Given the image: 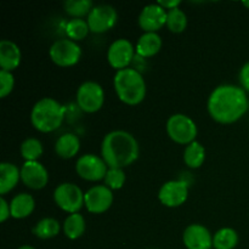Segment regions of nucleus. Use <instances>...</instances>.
Wrapping results in <instances>:
<instances>
[{"instance_id":"obj_1","label":"nucleus","mask_w":249,"mask_h":249,"mask_svg":"<svg viewBox=\"0 0 249 249\" xmlns=\"http://www.w3.org/2000/svg\"><path fill=\"white\" fill-rule=\"evenodd\" d=\"M207 108L209 116L215 122L232 124L249 111V97L238 85H219L209 95Z\"/></svg>"},{"instance_id":"obj_2","label":"nucleus","mask_w":249,"mask_h":249,"mask_svg":"<svg viewBox=\"0 0 249 249\" xmlns=\"http://www.w3.org/2000/svg\"><path fill=\"white\" fill-rule=\"evenodd\" d=\"M140 155L139 142L125 130L106 134L101 143V157L108 168H124L133 164Z\"/></svg>"},{"instance_id":"obj_3","label":"nucleus","mask_w":249,"mask_h":249,"mask_svg":"<svg viewBox=\"0 0 249 249\" xmlns=\"http://www.w3.org/2000/svg\"><path fill=\"white\" fill-rule=\"evenodd\" d=\"M113 88L117 96L128 106H136L145 100L147 88L145 78L135 68L117 71L113 77Z\"/></svg>"},{"instance_id":"obj_4","label":"nucleus","mask_w":249,"mask_h":249,"mask_svg":"<svg viewBox=\"0 0 249 249\" xmlns=\"http://www.w3.org/2000/svg\"><path fill=\"white\" fill-rule=\"evenodd\" d=\"M66 107L53 97H43L31 111V123L39 133H53L62 125Z\"/></svg>"},{"instance_id":"obj_5","label":"nucleus","mask_w":249,"mask_h":249,"mask_svg":"<svg viewBox=\"0 0 249 249\" xmlns=\"http://www.w3.org/2000/svg\"><path fill=\"white\" fill-rule=\"evenodd\" d=\"M165 129L170 140L185 146L196 141V136L198 134V129L194 119L182 113L170 116L167 121Z\"/></svg>"},{"instance_id":"obj_6","label":"nucleus","mask_w":249,"mask_h":249,"mask_svg":"<svg viewBox=\"0 0 249 249\" xmlns=\"http://www.w3.org/2000/svg\"><path fill=\"white\" fill-rule=\"evenodd\" d=\"M84 195L78 185L73 182H62L53 191V201L61 211L68 214L79 213L84 207Z\"/></svg>"},{"instance_id":"obj_7","label":"nucleus","mask_w":249,"mask_h":249,"mask_svg":"<svg viewBox=\"0 0 249 249\" xmlns=\"http://www.w3.org/2000/svg\"><path fill=\"white\" fill-rule=\"evenodd\" d=\"M77 105L85 113H95L100 111L105 104L104 88L96 82L88 80L79 85L75 95Z\"/></svg>"},{"instance_id":"obj_8","label":"nucleus","mask_w":249,"mask_h":249,"mask_svg":"<svg viewBox=\"0 0 249 249\" xmlns=\"http://www.w3.org/2000/svg\"><path fill=\"white\" fill-rule=\"evenodd\" d=\"M49 56L58 67H72L77 65L82 58V48L77 41L71 39H60L50 46Z\"/></svg>"},{"instance_id":"obj_9","label":"nucleus","mask_w":249,"mask_h":249,"mask_svg":"<svg viewBox=\"0 0 249 249\" xmlns=\"http://www.w3.org/2000/svg\"><path fill=\"white\" fill-rule=\"evenodd\" d=\"M108 170L106 162L94 153H87L78 158L75 163V172L82 178L90 182H96L104 180Z\"/></svg>"},{"instance_id":"obj_10","label":"nucleus","mask_w":249,"mask_h":249,"mask_svg":"<svg viewBox=\"0 0 249 249\" xmlns=\"http://www.w3.org/2000/svg\"><path fill=\"white\" fill-rule=\"evenodd\" d=\"M90 32L95 34H102L108 32L116 26L118 21V14L113 6L107 4L95 5L87 17Z\"/></svg>"},{"instance_id":"obj_11","label":"nucleus","mask_w":249,"mask_h":249,"mask_svg":"<svg viewBox=\"0 0 249 249\" xmlns=\"http://www.w3.org/2000/svg\"><path fill=\"white\" fill-rule=\"evenodd\" d=\"M135 46L130 40L121 38L114 40L107 50V61L109 66L116 71L129 68L130 63L135 57Z\"/></svg>"},{"instance_id":"obj_12","label":"nucleus","mask_w":249,"mask_h":249,"mask_svg":"<svg viewBox=\"0 0 249 249\" xmlns=\"http://www.w3.org/2000/svg\"><path fill=\"white\" fill-rule=\"evenodd\" d=\"M113 192L106 185H95L84 195V207L91 214L106 213L113 204Z\"/></svg>"},{"instance_id":"obj_13","label":"nucleus","mask_w":249,"mask_h":249,"mask_svg":"<svg viewBox=\"0 0 249 249\" xmlns=\"http://www.w3.org/2000/svg\"><path fill=\"white\" fill-rule=\"evenodd\" d=\"M189 198V185L184 180L164 182L158 191V199L168 208H178Z\"/></svg>"},{"instance_id":"obj_14","label":"nucleus","mask_w":249,"mask_h":249,"mask_svg":"<svg viewBox=\"0 0 249 249\" xmlns=\"http://www.w3.org/2000/svg\"><path fill=\"white\" fill-rule=\"evenodd\" d=\"M138 23L145 33H157L167 24V10L158 2L146 5L139 15Z\"/></svg>"},{"instance_id":"obj_15","label":"nucleus","mask_w":249,"mask_h":249,"mask_svg":"<svg viewBox=\"0 0 249 249\" xmlns=\"http://www.w3.org/2000/svg\"><path fill=\"white\" fill-rule=\"evenodd\" d=\"M21 181L31 190H41L48 185L49 172L39 160L24 162L21 167Z\"/></svg>"},{"instance_id":"obj_16","label":"nucleus","mask_w":249,"mask_h":249,"mask_svg":"<svg viewBox=\"0 0 249 249\" xmlns=\"http://www.w3.org/2000/svg\"><path fill=\"white\" fill-rule=\"evenodd\" d=\"M182 242L187 249H212L213 235L206 226L191 224L182 233Z\"/></svg>"},{"instance_id":"obj_17","label":"nucleus","mask_w":249,"mask_h":249,"mask_svg":"<svg viewBox=\"0 0 249 249\" xmlns=\"http://www.w3.org/2000/svg\"><path fill=\"white\" fill-rule=\"evenodd\" d=\"M22 53L16 43L7 39L0 41V67L1 71L12 72L21 65Z\"/></svg>"},{"instance_id":"obj_18","label":"nucleus","mask_w":249,"mask_h":249,"mask_svg":"<svg viewBox=\"0 0 249 249\" xmlns=\"http://www.w3.org/2000/svg\"><path fill=\"white\" fill-rule=\"evenodd\" d=\"M21 180V168L10 162H2L0 164V195L11 192Z\"/></svg>"},{"instance_id":"obj_19","label":"nucleus","mask_w":249,"mask_h":249,"mask_svg":"<svg viewBox=\"0 0 249 249\" xmlns=\"http://www.w3.org/2000/svg\"><path fill=\"white\" fill-rule=\"evenodd\" d=\"M162 45V38L158 33H143L136 43V55L143 58L153 57L160 53Z\"/></svg>"},{"instance_id":"obj_20","label":"nucleus","mask_w":249,"mask_h":249,"mask_svg":"<svg viewBox=\"0 0 249 249\" xmlns=\"http://www.w3.org/2000/svg\"><path fill=\"white\" fill-rule=\"evenodd\" d=\"M80 150V140L75 134L67 133L61 135L55 142V152L62 160L75 157Z\"/></svg>"},{"instance_id":"obj_21","label":"nucleus","mask_w":249,"mask_h":249,"mask_svg":"<svg viewBox=\"0 0 249 249\" xmlns=\"http://www.w3.org/2000/svg\"><path fill=\"white\" fill-rule=\"evenodd\" d=\"M10 209H11V218L14 219H26L36 209V201L33 196L29 194H18L10 202Z\"/></svg>"},{"instance_id":"obj_22","label":"nucleus","mask_w":249,"mask_h":249,"mask_svg":"<svg viewBox=\"0 0 249 249\" xmlns=\"http://www.w3.org/2000/svg\"><path fill=\"white\" fill-rule=\"evenodd\" d=\"M62 230L66 237L70 240L80 238L87 230V223H85L84 216L79 213L70 214L63 221Z\"/></svg>"},{"instance_id":"obj_23","label":"nucleus","mask_w":249,"mask_h":249,"mask_svg":"<svg viewBox=\"0 0 249 249\" xmlns=\"http://www.w3.org/2000/svg\"><path fill=\"white\" fill-rule=\"evenodd\" d=\"M206 160V148L198 141H194L185 147L184 162L191 169H198Z\"/></svg>"},{"instance_id":"obj_24","label":"nucleus","mask_w":249,"mask_h":249,"mask_svg":"<svg viewBox=\"0 0 249 249\" xmlns=\"http://www.w3.org/2000/svg\"><path fill=\"white\" fill-rule=\"evenodd\" d=\"M61 225L56 219L43 218L33 228V233L40 240H51L60 233Z\"/></svg>"},{"instance_id":"obj_25","label":"nucleus","mask_w":249,"mask_h":249,"mask_svg":"<svg viewBox=\"0 0 249 249\" xmlns=\"http://www.w3.org/2000/svg\"><path fill=\"white\" fill-rule=\"evenodd\" d=\"M238 245L237 231L231 228H223L213 235L214 249H235Z\"/></svg>"},{"instance_id":"obj_26","label":"nucleus","mask_w":249,"mask_h":249,"mask_svg":"<svg viewBox=\"0 0 249 249\" xmlns=\"http://www.w3.org/2000/svg\"><path fill=\"white\" fill-rule=\"evenodd\" d=\"M65 32L67 34L68 39L73 41H80L88 36L90 33L89 24L88 21L84 18H71L66 23Z\"/></svg>"},{"instance_id":"obj_27","label":"nucleus","mask_w":249,"mask_h":249,"mask_svg":"<svg viewBox=\"0 0 249 249\" xmlns=\"http://www.w3.org/2000/svg\"><path fill=\"white\" fill-rule=\"evenodd\" d=\"M95 5L91 0H67L63 2V9L72 18H84L89 16Z\"/></svg>"},{"instance_id":"obj_28","label":"nucleus","mask_w":249,"mask_h":249,"mask_svg":"<svg viewBox=\"0 0 249 249\" xmlns=\"http://www.w3.org/2000/svg\"><path fill=\"white\" fill-rule=\"evenodd\" d=\"M22 158L24 162H36L43 156L44 147L40 140L36 138H28L22 142L19 147Z\"/></svg>"},{"instance_id":"obj_29","label":"nucleus","mask_w":249,"mask_h":249,"mask_svg":"<svg viewBox=\"0 0 249 249\" xmlns=\"http://www.w3.org/2000/svg\"><path fill=\"white\" fill-rule=\"evenodd\" d=\"M167 28L172 33L179 34L185 32L187 27V16L180 7L167 11Z\"/></svg>"},{"instance_id":"obj_30","label":"nucleus","mask_w":249,"mask_h":249,"mask_svg":"<svg viewBox=\"0 0 249 249\" xmlns=\"http://www.w3.org/2000/svg\"><path fill=\"white\" fill-rule=\"evenodd\" d=\"M104 181L105 185L108 189H111L112 191L121 190L126 181L125 172H124V169H121V168H108Z\"/></svg>"},{"instance_id":"obj_31","label":"nucleus","mask_w":249,"mask_h":249,"mask_svg":"<svg viewBox=\"0 0 249 249\" xmlns=\"http://www.w3.org/2000/svg\"><path fill=\"white\" fill-rule=\"evenodd\" d=\"M15 88V78L12 72L0 71V97L5 99L12 92Z\"/></svg>"},{"instance_id":"obj_32","label":"nucleus","mask_w":249,"mask_h":249,"mask_svg":"<svg viewBox=\"0 0 249 249\" xmlns=\"http://www.w3.org/2000/svg\"><path fill=\"white\" fill-rule=\"evenodd\" d=\"M238 80H240V87L245 90L246 92L249 91V61L242 66L238 74Z\"/></svg>"},{"instance_id":"obj_33","label":"nucleus","mask_w":249,"mask_h":249,"mask_svg":"<svg viewBox=\"0 0 249 249\" xmlns=\"http://www.w3.org/2000/svg\"><path fill=\"white\" fill-rule=\"evenodd\" d=\"M10 216H11L10 203L4 198V197H1V198H0V221H1V223H5Z\"/></svg>"},{"instance_id":"obj_34","label":"nucleus","mask_w":249,"mask_h":249,"mask_svg":"<svg viewBox=\"0 0 249 249\" xmlns=\"http://www.w3.org/2000/svg\"><path fill=\"white\" fill-rule=\"evenodd\" d=\"M158 4H160L164 10L169 11V10L179 7L180 4H181V1H180V0H172V1H158Z\"/></svg>"},{"instance_id":"obj_35","label":"nucleus","mask_w":249,"mask_h":249,"mask_svg":"<svg viewBox=\"0 0 249 249\" xmlns=\"http://www.w3.org/2000/svg\"><path fill=\"white\" fill-rule=\"evenodd\" d=\"M17 249H36V248H34L33 246H28V245H26V246H21V247L17 248Z\"/></svg>"},{"instance_id":"obj_36","label":"nucleus","mask_w":249,"mask_h":249,"mask_svg":"<svg viewBox=\"0 0 249 249\" xmlns=\"http://www.w3.org/2000/svg\"><path fill=\"white\" fill-rule=\"evenodd\" d=\"M242 5H243V6L248 7V9H249V1H243V2H242Z\"/></svg>"}]
</instances>
